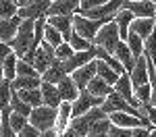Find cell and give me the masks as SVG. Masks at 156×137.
<instances>
[{"instance_id":"cell-43","label":"cell","mask_w":156,"mask_h":137,"mask_svg":"<svg viewBox=\"0 0 156 137\" xmlns=\"http://www.w3.org/2000/svg\"><path fill=\"white\" fill-rule=\"evenodd\" d=\"M40 135H42V133H40V131H37V129H36L31 123H27L23 129L17 133V137H40Z\"/></svg>"},{"instance_id":"cell-20","label":"cell","mask_w":156,"mask_h":137,"mask_svg":"<svg viewBox=\"0 0 156 137\" xmlns=\"http://www.w3.org/2000/svg\"><path fill=\"white\" fill-rule=\"evenodd\" d=\"M73 121V102H62L58 106V116H56V131L58 135L71 125Z\"/></svg>"},{"instance_id":"cell-6","label":"cell","mask_w":156,"mask_h":137,"mask_svg":"<svg viewBox=\"0 0 156 137\" xmlns=\"http://www.w3.org/2000/svg\"><path fill=\"white\" fill-rule=\"evenodd\" d=\"M102 104H104V98H96L87 89H81L79 91V98L73 102V118H77V116H81V114L90 112L92 108H96V106H102Z\"/></svg>"},{"instance_id":"cell-31","label":"cell","mask_w":156,"mask_h":137,"mask_svg":"<svg viewBox=\"0 0 156 137\" xmlns=\"http://www.w3.org/2000/svg\"><path fill=\"white\" fill-rule=\"evenodd\" d=\"M110 127H112V123L108 121V118H104V121H100V123H96L92 129H90V133L85 137H108V133H110Z\"/></svg>"},{"instance_id":"cell-8","label":"cell","mask_w":156,"mask_h":137,"mask_svg":"<svg viewBox=\"0 0 156 137\" xmlns=\"http://www.w3.org/2000/svg\"><path fill=\"white\" fill-rule=\"evenodd\" d=\"M108 121L115 125V127H121V129H137V127H146L150 131H154V127L150 123H146L142 118L133 116V114H127V112H115V114H108Z\"/></svg>"},{"instance_id":"cell-16","label":"cell","mask_w":156,"mask_h":137,"mask_svg":"<svg viewBox=\"0 0 156 137\" xmlns=\"http://www.w3.org/2000/svg\"><path fill=\"white\" fill-rule=\"evenodd\" d=\"M40 89H42V102H44V106H50V108L58 110V106L62 104V98H60L58 85H52V83L42 81Z\"/></svg>"},{"instance_id":"cell-48","label":"cell","mask_w":156,"mask_h":137,"mask_svg":"<svg viewBox=\"0 0 156 137\" xmlns=\"http://www.w3.org/2000/svg\"><path fill=\"white\" fill-rule=\"evenodd\" d=\"M15 4H17V9H23V6H29V4H34L36 0H12Z\"/></svg>"},{"instance_id":"cell-46","label":"cell","mask_w":156,"mask_h":137,"mask_svg":"<svg viewBox=\"0 0 156 137\" xmlns=\"http://www.w3.org/2000/svg\"><path fill=\"white\" fill-rule=\"evenodd\" d=\"M150 129H146V127H137V129H133V137H150Z\"/></svg>"},{"instance_id":"cell-24","label":"cell","mask_w":156,"mask_h":137,"mask_svg":"<svg viewBox=\"0 0 156 137\" xmlns=\"http://www.w3.org/2000/svg\"><path fill=\"white\" fill-rule=\"evenodd\" d=\"M85 89H87L92 96H96V98H106L108 94H112V91H115V87L108 85L106 81H104V79H100L98 75L90 81V85L85 87Z\"/></svg>"},{"instance_id":"cell-42","label":"cell","mask_w":156,"mask_h":137,"mask_svg":"<svg viewBox=\"0 0 156 137\" xmlns=\"http://www.w3.org/2000/svg\"><path fill=\"white\" fill-rule=\"evenodd\" d=\"M106 2H110V0H81V4H79V12L98 9V6H102V4H106Z\"/></svg>"},{"instance_id":"cell-36","label":"cell","mask_w":156,"mask_h":137,"mask_svg":"<svg viewBox=\"0 0 156 137\" xmlns=\"http://www.w3.org/2000/svg\"><path fill=\"white\" fill-rule=\"evenodd\" d=\"M17 77H42V75L37 73L29 62H25V60L19 58V60H17Z\"/></svg>"},{"instance_id":"cell-53","label":"cell","mask_w":156,"mask_h":137,"mask_svg":"<svg viewBox=\"0 0 156 137\" xmlns=\"http://www.w3.org/2000/svg\"><path fill=\"white\" fill-rule=\"evenodd\" d=\"M0 118H2V114H0Z\"/></svg>"},{"instance_id":"cell-15","label":"cell","mask_w":156,"mask_h":137,"mask_svg":"<svg viewBox=\"0 0 156 137\" xmlns=\"http://www.w3.org/2000/svg\"><path fill=\"white\" fill-rule=\"evenodd\" d=\"M21 23H23V19H21L19 15L12 17V19H0V42L11 44L12 39H15V36H17Z\"/></svg>"},{"instance_id":"cell-22","label":"cell","mask_w":156,"mask_h":137,"mask_svg":"<svg viewBox=\"0 0 156 137\" xmlns=\"http://www.w3.org/2000/svg\"><path fill=\"white\" fill-rule=\"evenodd\" d=\"M65 77H69V75H67V71H65V69H62V62H60V60H54V62H52V67H50L48 71L42 75V81L52 83V85H58Z\"/></svg>"},{"instance_id":"cell-1","label":"cell","mask_w":156,"mask_h":137,"mask_svg":"<svg viewBox=\"0 0 156 137\" xmlns=\"http://www.w3.org/2000/svg\"><path fill=\"white\" fill-rule=\"evenodd\" d=\"M112 19H115V17H112ZM112 19L94 21V19H87V17H83V15H79V12H77V15L73 17V31H75V33H79L83 39H87L90 44H94L98 31H100V29H102L106 23H110Z\"/></svg>"},{"instance_id":"cell-52","label":"cell","mask_w":156,"mask_h":137,"mask_svg":"<svg viewBox=\"0 0 156 137\" xmlns=\"http://www.w3.org/2000/svg\"><path fill=\"white\" fill-rule=\"evenodd\" d=\"M150 2H156V0H150Z\"/></svg>"},{"instance_id":"cell-39","label":"cell","mask_w":156,"mask_h":137,"mask_svg":"<svg viewBox=\"0 0 156 137\" xmlns=\"http://www.w3.org/2000/svg\"><path fill=\"white\" fill-rule=\"evenodd\" d=\"M9 121H11V127H12V131H15V133H19L25 125L29 123V118H27V116L17 114V112H12V110H11V114H9Z\"/></svg>"},{"instance_id":"cell-54","label":"cell","mask_w":156,"mask_h":137,"mask_svg":"<svg viewBox=\"0 0 156 137\" xmlns=\"http://www.w3.org/2000/svg\"><path fill=\"white\" fill-rule=\"evenodd\" d=\"M52 2H54V0H52Z\"/></svg>"},{"instance_id":"cell-2","label":"cell","mask_w":156,"mask_h":137,"mask_svg":"<svg viewBox=\"0 0 156 137\" xmlns=\"http://www.w3.org/2000/svg\"><path fill=\"white\" fill-rule=\"evenodd\" d=\"M21 60H23V58H21ZM54 60H56V56H54V46H50L48 42H42L40 48H37L29 58H25V62H29L40 75L46 73L50 67H52Z\"/></svg>"},{"instance_id":"cell-27","label":"cell","mask_w":156,"mask_h":137,"mask_svg":"<svg viewBox=\"0 0 156 137\" xmlns=\"http://www.w3.org/2000/svg\"><path fill=\"white\" fill-rule=\"evenodd\" d=\"M123 42H127V46H129V50L133 52V56H135V60H137L140 56H144L146 42H144V39H142L140 36H137V33H133V31H129V36L125 37Z\"/></svg>"},{"instance_id":"cell-34","label":"cell","mask_w":156,"mask_h":137,"mask_svg":"<svg viewBox=\"0 0 156 137\" xmlns=\"http://www.w3.org/2000/svg\"><path fill=\"white\" fill-rule=\"evenodd\" d=\"M17 4L12 2V0H0V19H12V17H17Z\"/></svg>"},{"instance_id":"cell-50","label":"cell","mask_w":156,"mask_h":137,"mask_svg":"<svg viewBox=\"0 0 156 137\" xmlns=\"http://www.w3.org/2000/svg\"><path fill=\"white\" fill-rule=\"evenodd\" d=\"M4 79V73H2V64H0V81Z\"/></svg>"},{"instance_id":"cell-13","label":"cell","mask_w":156,"mask_h":137,"mask_svg":"<svg viewBox=\"0 0 156 137\" xmlns=\"http://www.w3.org/2000/svg\"><path fill=\"white\" fill-rule=\"evenodd\" d=\"M50 4H52V0H36L34 4H29V6H23V9H19V17L21 19H40V17H46V12H48Z\"/></svg>"},{"instance_id":"cell-19","label":"cell","mask_w":156,"mask_h":137,"mask_svg":"<svg viewBox=\"0 0 156 137\" xmlns=\"http://www.w3.org/2000/svg\"><path fill=\"white\" fill-rule=\"evenodd\" d=\"M154 29H156V19H133L131 27H129V31L137 33L144 42L152 36V31H154Z\"/></svg>"},{"instance_id":"cell-7","label":"cell","mask_w":156,"mask_h":137,"mask_svg":"<svg viewBox=\"0 0 156 137\" xmlns=\"http://www.w3.org/2000/svg\"><path fill=\"white\" fill-rule=\"evenodd\" d=\"M123 9L131 11L135 19H156V2L150 0H127Z\"/></svg>"},{"instance_id":"cell-47","label":"cell","mask_w":156,"mask_h":137,"mask_svg":"<svg viewBox=\"0 0 156 137\" xmlns=\"http://www.w3.org/2000/svg\"><path fill=\"white\" fill-rule=\"evenodd\" d=\"M58 137H83V135H79L77 131H73L71 127H67V129H65V131H62V133H60Z\"/></svg>"},{"instance_id":"cell-41","label":"cell","mask_w":156,"mask_h":137,"mask_svg":"<svg viewBox=\"0 0 156 137\" xmlns=\"http://www.w3.org/2000/svg\"><path fill=\"white\" fill-rule=\"evenodd\" d=\"M140 110L144 112V116L150 121V125L156 129V106H152V104H142Z\"/></svg>"},{"instance_id":"cell-44","label":"cell","mask_w":156,"mask_h":137,"mask_svg":"<svg viewBox=\"0 0 156 137\" xmlns=\"http://www.w3.org/2000/svg\"><path fill=\"white\" fill-rule=\"evenodd\" d=\"M108 137H133V129H121V127H110Z\"/></svg>"},{"instance_id":"cell-3","label":"cell","mask_w":156,"mask_h":137,"mask_svg":"<svg viewBox=\"0 0 156 137\" xmlns=\"http://www.w3.org/2000/svg\"><path fill=\"white\" fill-rule=\"evenodd\" d=\"M119 42H121V33H119V27H117V23H115V19H112L110 23H106L100 31H98L96 39H94V46L106 50L108 54H115Z\"/></svg>"},{"instance_id":"cell-37","label":"cell","mask_w":156,"mask_h":137,"mask_svg":"<svg viewBox=\"0 0 156 137\" xmlns=\"http://www.w3.org/2000/svg\"><path fill=\"white\" fill-rule=\"evenodd\" d=\"M133 91H135V98L140 102V106L142 104H150V98H152V85L150 83H146L142 87H135Z\"/></svg>"},{"instance_id":"cell-32","label":"cell","mask_w":156,"mask_h":137,"mask_svg":"<svg viewBox=\"0 0 156 137\" xmlns=\"http://www.w3.org/2000/svg\"><path fill=\"white\" fill-rule=\"evenodd\" d=\"M11 98H12L11 81H9V79H2V81H0V108L11 106Z\"/></svg>"},{"instance_id":"cell-12","label":"cell","mask_w":156,"mask_h":137,"mask_svg":"<svg viewBox=\"0 0 156 137\" xmlns=\"http://www.w3.org/2000/svg\"><path fill=\"white\" fill-rule=\"evenodd\" d=\"M115 91H117V94H121V96L127 100L131 106L140 108V102H137V98H135V91H133V83H131L129 73H123L119 77V81L115 83Z\"/></svg>"},{"instance_id":"cell-10","label":"cell","mask_w":156,"mask_h":137,"mask_svg":"<svg viewBox=\"0 0 156 137\" xmlns=\"http://www.w3.org/2000/svg\"><path fill=\"white\" fill-rule=\"evenodd\" d=\"M92 60H96V52H94V48H92V50H85V52H75L71 58L60 60V62H62V69L67 71V75H71L73 71H77V69L85 67L87 62H92Z\"/></svg>"},{"instance_id":"cell-9","label":"cell","mask_w":156,"mask_h":137,"mask_svg":"<svg viewBox=\"0 0 156 137\" xmlns=\"http://www.w3.org/2000/svg\"><path fill=\"white\" fill-rule=\"evenodd\" d=\"M79 4L81 0H54L50 4L46 17H56V15H62V17H75L79 12Z\"/></svg>"},{"instance_id":"cell-14","label":"cell","mask_w":156,"mask_h":137,"mask_svg":"<svg viewBox=\"0 0 156 137\" xmlns=\"http://www.w3.org/2000/svg\"><path fill=\"white\" fill-rule=\"evenodd\" d=\"M46 23L50 27H54L58 31L65 42H69L73 36V17H62V15H56V17H46Z\"/></svg>"},{"instance_id":"cell-26","label":"cell","mask_w":156,"mask_h":137,"mask_svg":"<svg viewBox=\"0 0 156 137\" xmlns=\"http://www.w3.org/2000/svg\"><path fill=\"white\" fill-rule=\"evenodd\" d=\"M42 85V77H15L11 81L12 91H21V89H36Z\"/></svg>"},{"instance_id":"cell-5","label":"cell","mask_w":156,"mask_h":137,"mask_svg":"<svg viewBox=\"0 0 156 137\" xmlns=\"http://www.w3.org/2000/svg\"><path fill=\"white\" fill-rule=\"evenodd\" d=\"M104 118H108L106 112L102 110V106H96V108H92L90 112H85V114H81V116H77V118H73L71 121V127L73 131H77L79 135H87L90 133V129L94 127L96 123H100V121H104Z\"/></svg>"},{"instance_id":"cell-29","label":"cell","mask_w":156,"mask_h":137,"mask_svg":"<svg viewBox=\"0 0 156 137\" xmlns=\"http://www.w3.org/2000/svg\"><path fill=\"white\" fill-rule=\"evenodd\" d=\"M17 60H19V58H17V54L12 52L11 56L2 62V73H4V79L12 81V79L17 77Z\"/></svg>"},{"instance_id":"cell-21","label":"cell","mask_w":156,"mask_h":137,"mask_svg":"<svg viewBox=\"0 0 156 137\" xmlns=\"http://www.w3.org/2000/svg\"><path fill=\"white\" fill-rule=\"evenodd\" d=\"M58 91H60L62 102H75V100L79 98V89H77V85H75V81L71 79V75L65 77V79L58 83Z\"/></svg>"},{"instance_id":"cell-40","label":"cell","mask_w":156,"mask_h":137,"mask_svg":"<svg viewBox=\"0 0 156 137\" xmlns=\"http://www.w3.org/2000/svg\"><path fill=\"white\" fill-rule=\"evenodd\" d=\"M144 52L154 60V64H156V29L152 31V36L146 39V50H144Z\"/></svg>"},{"instance_id":"cell-25","label":"cell","mask_w":156,"mask_h":137,"mask_svg":"<svg viewBox=\"0 0 156 137\" xmlns=\"http://www.w3.org/2000/svg\"><path fill=\"white\" fill-rule=\"evenodd\" d=\"M17 96L23 100L27 106H31V108L44 106V102H42V89L40 87H36V89H21V91H17Z\"/></svg>"},{"instance_id":"cell-18","label":"cell","mask_w":156,"mask_h":137,"mask_svg":"<svg viewBox=\"0 0 156 137\" xmlns=\"http://www.w3.org/2000/svg\"><path fill=\"white\" fill-rule=\"evenodd\" d=\"M115 58L123 64L125 73H131L133 71V67H135V56H133L131 50H129L127 42H123V39L119 42V46H117V50H115Z\"/></svg>"},{"instance_id":"cell-4","label":"cell","mask_w":156,"mask_h":137,"mask_svg":"<svg viewBox=\"0 0 156 137\" xmlns=\"http://www.w3.org/2000/svg\"><path fill=\"white\" fill-rule=\"evenodd\" d=\"M56 116H58V110H54L50 106H37L29 114V123L34 125L40 133H44V131H50V129H56Z\"/></svg>"},{"instance_id":"cell-51","label":"cell","mask_w":156,"mask_h":137,"mask_svg":"<svg viewBox=\"0 0 156 137\" xmlns=\"http://www.w3.org/2000/svg\"><path fill=\"white\" fill-rule=\"evenodd\" d=\"M150 137H156V129H154V131H152V133H150Z\"/></svg>"},{"instance_id":"cell-11","label":"cell","mask_w":156,"mask_h":137,"mask_svg":"<svg viewBox=\"0 0 156 137\" xmlns=\"http://www.w3.org/2000/svg\"><path fill=\"white\" fill-rule=\"evenodd\" d=\"M98 75V69H96V60L87 62L85 67H81V69H77V71H73L71 73V79L75 81V85H77V89L81 91V89H85V87L90 85V81L94 79Z\"/></svg>"},{"instance_id":"cell-33","label":"cell","mask_w":156,"mask_h":137,"mask_svg":"<svg viewBox=\"0 0 156 137\" xmlns=\"http://www.w3.org/2000/svg\"><path fill=\"white\" fill-rule=\"evenodd\" d=\"M44 42H48L50 46H54V48H56V46H60L65 39H62V36H60L54 27H50V25L46 23V27H44Z\"/></svg>"},{"instance_id":"cell-49","label":"cell","mask_w":156,"mask_h":137,"mask_svg":"<svg viewBox=\"0 0 156 137\" xmlns=\"http://www.w3.org/2000/svg\"><path fill=\"white\" fill-rule=\"evenodd\" d=\"M40 137H58V131L56 129H50V131H44Z\"/></svg>"},{"instance_id":"cell-30","label":"cell","mask_w":156,"mask_h":137,"mask_svg":"<svg viewBox=\"0 0 156 137\" xmlns=\"http://www.w3.org/2000/svg\"><path fill=\"white\" fill-rule=\"evenodd\" d=\"M11 110L12 112H17V114H23V116H27L29 118V114H31V106H27L23 100L17 96V91H12V98H11Z\"/></svg>"},{"instance_id":"cell-35","label":"cell","mask_w":156,"mask_h":137,"mask_svg":"<svg viewBox=\"0 0 156 137\" xmlns=\"http://www.w3.org/2000/svg\"><path fill=\"white\" fill-rule=\"evenodd\" d=\"M69 44H71V48L75 50V52H85V50H92V48H94V44H90L87 39H83V37L79 36V33H75V31H73Z\"/></svg>"},{"instance_id":"cell-28","label":"cell","mask_w":156,"mask_h":137,"mask_svg":"<svg viewBox=\"0 0 156 137\" xmlns=\"http://www.w3.org/2000/svg\"><path fill=\"white\" fill-rule=\"evenodd\" d=\"M96 69H98V77H100V79H104L108 85L115 87V83L119 81L121 75L117 73V71H112V69L108 67L106 62H102V60H96Z\"/></svg>"},{"instance_id":"cell-23","label":"cell","mask_w":156,"mask_h":137,"mask_svg":"<svg viewBox=\"0 0 156 137\" xmlns=\"http://www.w3.org/2000/svg\"><path fill=\"white\" fill-rule=\"evenodd\" d=\"M133 19H135V17H133L131 11H127V9H121V11L115 15V23H117V27H119L121 39H125V37L129 36V27H131Z\"/></svg>"},{"instance_id":"cell-38","label":"cell","mask_w":156,"mask_h":137,"mask_svg":"<svg viewBox=\"0 0 156 137\" xmlns=\"http://www.w3.org/2000/svg\"><path fill=\"white\" fill-rule=\"evenodd\" d=\"M73 54H75V50L71 48L69 42H62L60 46L54 48V56H56V60H67V58H71Z\"/></svg>"},{"instance_id":"cell-17","label":"cell","mask_w":156,"mask_h":137,"mask_svg":"<svg viewBox=\"0 0 156 137\" xmlns=\"http://www.w3.org/2000/svg\"><path fill=\"white\" fill-rule=\"evenodd\" d=\"M131 77V83H133V89L135 87H142L146 83H150V77H148V62H146V56H140L137 60H135V67H133V71L129 73Z\"/></svg>"},{"instance_id":"cell-45","label":"cell","mask_w":156,"mask_h":137,"mask_svg":"<svg viewBox=\"0 0 156 137\" xmlns=\"http://www.w3.org/2000/svg\"><path fill=\"white\" fill-rule=\"evenodd\" d=\"M12 54V48H11V44H6V42H0V64L6 60L9 56Z\"/></svg>"}]
</instances>
